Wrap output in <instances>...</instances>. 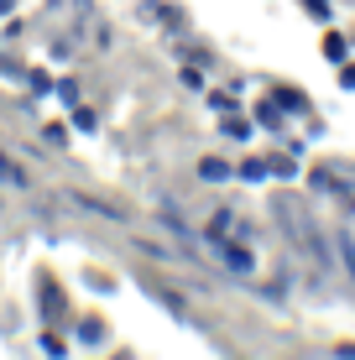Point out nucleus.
Returning <instances> with one entry per match:
<instances>
[{
	"instance_id": "obj_1",
	"label": "nucleus",
	"mask_w": 355,
	"mask_h": 360,
	"mask_svg": "<svg viewBox=\"0 0 355 360\" xmlns=\"http://www.w3.org/2000/svg\"><path fill=\"white\" fill-rule=\"evenodd\" d=\"M209 256L230 277H256L262 256H256V235H240V240H209Z\"/></svg>"
},
{
	"instance_id": "obj_2",
	"label": "nucleus",
	"mask_w": 355,
	"mask_h": 360,
	"mask_svg": "<svg viewBox=\"0 0 355 360\" xmlns=\"http://www.w3.org/2000/svg\"><path fill=\"white\" fill-rule=\"evenodd\" d=\"M240 235H256L251 230V219L240 214V209H230V204H219L209 219H204V245L209 240H240Z\"/></svg>"
},
{
	"instance_id": "obj_3",
	"label": "nucleus",
	"mask_w": 355,
	"mask_h": 360,
	"mask_svg": "<svg viewBox=\"0 0 355 360\" xmlns=\"http://www.w3.org/2000/svg\"><path fill=\"white\" fill-rule=\"evenodd\" d=\"M0 178H6V183H16V188H21V183H27V172H21L16 162H11L6 152H0Z\"/></svg>"
},
{
	"instance_id": "obj_4",
	"label": "nucleus",
	"mask_w": 355,
	"mask_h": 360,
	"mask_svg": "<svg viewBox=\"0 0 355 360\" xmlns=\"http://www.w3.org/2000/svg\"><path fill=\"white\" fill-rule=\"evenodd\" d=\"M199 172H204V178H230V162H219V157H209V162H204Z\"/></svg>"
},
{
	"instance_id": "obj_5",
	"label": "nucleus",
	"mask_w": 355,
	"mask_h": 360,
	"mask_svg": "<svg viewBox=\"0 0 355 360\" xmlns=\"http://www.w3.org/2000/svg\"><path fill=\"white\" fill-rule=\"evenodd\" d=\"M225 131H230V136H240V141H246V136H251V120H240V115H235V120H225Z\"/></svg>"
},
{
	"instance_id": "obj_6",
	"label": "nucleus",
	"mask_w": 355,
	"mask_h": 360,
	"mask_svg": "<svg viewBox=\"0 0 355 360\" xmlns=\"http://www.w3.org/2000/svg\"><path fill=\"white\" fill-rule=\"evenodd\" d=\"M262 172H266V162H240V178H246V183H256Z\"/></svg>"
},
{
	"instance_id": "obj_7",
	"label": "nucleus",
	"mask_w": 355,
	"mask_h": 360,
	"mask_svg": "<svg viewBox=\"0 0 355 360\" xmlns=\"http://www.w3.org/2000/svg\"><path fill=\"white\" fill-rule=\"evenodd\" d=\"M0 11H11V0H0Z\"/></svg>"
}]
</instances>
